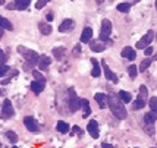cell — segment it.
Here are the masks:
<instances>
[{
    "mask_svg": "<svg viewBox=\"0 0 157 148\" xmlns=\"http://www.w3.org/2000/svg\"><path fill=\"white\" fill-rule=\"evenodd\" d=\"M107 106L110 107V110H112L113 116H115V117H117L119 120L126 119V116H128V113H126V108H125V106H123V103L121 101V98H119L117 95H115L113 93H110V94L107 95Z\"/></svg>",
    "mask_w": 157,
    "mask_h": 148,
    "instance_id": "1",
    "label": "cell"
},
{
    "mask_svg": "<svg viewBox=\"0 0 157 148\" xmlns=\"http://www.w3.org/2000/svg\"><path fill=\"white\" fill-rule=\"evenodd\" d=\"M18 51H19V54H22V57H24L28 63H31V65H37V63H38L40 54L37 53V51L31 50V48L24 47V46H19V47H18Z\"/></svg>",
    "mask_w": 157,
    "mask_h": 148,
    "instance_id": "2",
    "label": "cell"
},
{
    "mask_svg": "<svg viewBox=\"0 0 157 148\" xmlns=\"http://www.w3.org/2000/svg\"><path fill=\"white\" fill-rule=\"evenodd\" d=\"M110 34H112V22H110L109 19H103L101 22V29H100V41H106V43H112V41L109 40Z\"/></svg>",
    "mask_w": 157,
    "mask_h": 148,
    "instance_id": "3",
    "label": "cell"
},
{
    "mask_svg": "<svg viewBox=\"0 0 157 148\" xmlns=\"http://www.w3.org/2000/svg\"><path fill=\"white\" fill-rule=\"evenodd\" d=\"M68 93H69V100H68L69 110H71V112H76L78 108L81 107V100L76 97V93L74 88H69Z\"/></svg>",
    "mask_w": 157,
    "mask_h": 148,
    "instance_id": "4",
    "label": "cell"
},
{
    "mask_svg": "<svg viewBox=\"0 0 157 148\" xmlns=\"http://www.w3.org/2000/svg\"><path fill=\"white\" fill-rule=\"evenodd\" d=\"M15 115V110H13V106H12V103L9 100H5L3 101V106H2V119H5V120H7V119H10L12 116Z\"/></svg>",
    "mask_w": 157,
    "mask_h": 148,
    "instance_id": "5",
    "label": "cell"
},
{
    "mask_svg": "<svg viewBox=\"0 0 157 148\" xmlns=\"http://www.w3.org/2000/svg\"><path fill=\"white\" fill-rule=\"evenodd\" d=\"M154 38V31H148V32L145 34L144 37H141V40L137 43V48L138 50H145L147 47H150V43L153 41Z\"/></svg>",
    "mask_w": 157,
    "mask_h": 148,
    "instance_id": "6",
    "label": "cell"
},
{
    "mask_svg": "<svg viewBox=\"0 0 157 148\" xmlns=\"http://www.w3.org/2000/svg\"><path fill=\"white\" fill-rule=\"evenodd\" d=\"M31 0H15L13 3L7 5V9H18V10H25L29 6Z\"/></svg>",
    "mask_w": 157,
    "mask_h": 148,
    "instance_id": "7",
    "label": "cell"
},
{
    "mask_svg": "<svg viewBox=\"0 0 157 148\" xmlns=\"http://www.w3.org/2000/svg\"><path fill=\"white\" fill-rule=\"evenodd\" d=\"M24 125H25V128H27L29 132H37V131H38V125H37V122H35L34 117H31V116H27V117L24 119Z\"/></svg>",
    "mask_w": 157,
    "mask_h": 148,
    "instance_id": "8",
    "label": "cell"
},
{
    "mask_svg": "<svg viewBox=\"0 0 157 148\" xmlns=\"http://www.w3.org/2000/svg\"><path fill=\"white\" fill-rule=\"evenodd\" d=\"M87 131L90 132V135L94 138V139H97L98 136H100V134H98V123H97L96 120H90L88 125H87Z\"/></svg>",
    "mask_w": 157,
    "mask_h": 148,
    "instance_id": "9",
    "label": "cell"
},
{
    "mask_svg": "<svg viewBox=\"0 0 157 148\" xmlns=\"http://www.w3.org/2000/svg\"><path fill=\"white\" fill-rule=\"evenodd\" d=\"M74 27H75V22H74V21L65 19L60 25H59V31H60V32H71V31L74 29Z\"/></svg>",
    "mask_w": 157,
    "mask_h": 148,
    "instance_id": "10",
    "label": "cell"
},
{
    "mask_svg": "<svg viewBox=\"0 0 157 148\" xmlns=\"http://www.w3.org/2000/svg\"><path fill=\"white\" fill-rule=\"evenodd\" d=\"M121 54H122V57L128 59V60H135V59H137V51L132 47H125Z\"/></svg>",
    "mask_w": 157,
    "mask_h": 148,
    "instance_id": "11",
    "label": "cell"
},
{
    "mask_svg": "<svg viewBox=\"0 0 157 148\" xmlns=\"http://www.w3.org/2000/svg\"><path fill=\"white\" fill-rule=\"evenodd\" d=\"M103 70H104V75H106V78H107L109 81H112V82H115V84H117V81H119V79H117V76L113 74L112 70H110V67L106 65V62H104V60H103Z\"/></svg>",
    "mask_w": 157,
    "mask_h": 148,
    "instance_id": "12",
    "label": "cell"
},
{
    "mask_svg": "<svg viewBox=\"0 0 157 148\" xmlns=\"http://www.w3.org/2000/svg\"><path fill=\"white\" fill-rule=\"evenodd\" d=\"M94 98H96L97 104H98V107L100 108L107 107V95L106 94H103V93H97V94L94 95Z\"/></svg>",
    "mask_w": 157,
    "mask_h": 148,
    "instance_id": "13",
    "label": "cell"
},
{
    "mask_svg": "<svg viewBox=\"0 0 157 148\" xmlns=\"http://www.w3.org/2000/svg\"><path fill=\"white\" fill-rule=\"evenodd\" d=\"M90 48H91L93 51H96V53H100V51H103V50L106 48V44H104V43H101L100 40L90 41Z\"/></svg>",
    "mask_w": 157,
    "mask_h": 148,
    "instance_id": "14",
    "label": "cell"
},
{
    "mask_svg": "<svg viewBox=\"0 0 157 148\" xmlns=\"http://www.w3.org/2000/svg\"><path fill=\"white\" fill-rule=\"evenodd\" d=\"M93 38V29L90 27H85L81 34V43H90Z\"/></svg>",
    "mask_w": 157,
    "mask_h": 148,
    "instance_id": "15",
    "label": "cell"
},
{
    "mask_svg": "<svg viewBox=\"0 0 157 148\" xmlns=\"http://www.w3.org/2000/svg\"><path fill=\"white\" fill-rule=\"evenodd\" d=\"M44 85H46L44 81H33L31 82V89H33L34 94H40L41 91L44 89Z\"/></svg>",
    "mask_w": 157,
    "mask_h": 148,
    "instance_id": "16",
    "label": "cell"
},
{
    "mask_svg": "<svg viewBox=\"0 0 157 148\" xmlns=\"http://www.w3.org/2000/svg\"><path fill=\"white\" fill-rule=\"evenodd\" d=\"M50 63H52V59L47 57V56H40V59H38V67H40L41 70H46L48 66H50Z\"/></svg>",
    "mask_w": 157,
    "mask_h": 148,
    "instance_id": "17",
    "label": "cell"
},
{
    "mask_svg": "<svg viewBox=\"0 0 157 148\" xmlns=\"http://www.w3.org/2000/svg\"><path fill=\"white\" fill-rule=\"evenodd\" d=\"M91 63H93V70H91V76L93 78H98L100 75H101V69H100V66H98V62H97V59H91Z\"/></svg>",
    "mask_w": 157,
    "mask_h": 148,
    "instance_id": "18",
    "label": "cell"
},
{
    "mask_svg": "<svg viewBox=\"0 0 157 148\" xmlns=\"http://www.w3.org/2000/svg\"><path fill=\"white\" fill-rule=\"evenodd\" d=\"M81 107H82V116L84 117H88L90 115H91V107H90V103H88V100L87 98H82L81 100Z\"/></svg>",
    "mask_w": 157,
    "mask_h": 148,
    "instance_id": "19",
    "label": "cell"
},
{
    "mask_svg": "<svg viewBox=\"0 0 157 148\" xmlns=\"http://www.w3.org/2000/svg\"><path fill=\"white\" fill-rule=\"evenodd\" d=\"M157 120V113H154V112H148V113H145V116H144V123L145 125H154V122Z\"/></svg>",
    "mask_w": 157,
    "mask_h": 148,
    "instance_id": "20",
    "label": "cell"
},
{
    "mask_svg": "<svg viewBox=\"0 0 157 148\" xmlns=\"http://www.w3.org/2000/svg\"><path fill=\"white\" fill-rule=\"evenodd\" d=\"M38 28H40V32L43 34V35H50L52 31H53L52 25H48L46 22H40V24H38Z\"/></svg>",
    "mask_w": 157,
    "mask_h": 148,
    "instance_id": "21",
    "label": "cell"
},
{
    "mask_svg": "<svg viewBox=\"0 0 157 148\" xmlns=\"http://www.w3.org/2000/svg\"><path fill=\"white\" fill-rule=\"evenodd\" d=\"M53 56H55L56 60H62L63 57H65V53H66V50H65V47H56L53 48Z\"/></svg>",
    "mask_w": 157,
    "mask_h": 148,
    "instance_id": "22",
    "label": "cell"
},
{
    "mask_svg": "<svg viewBox=\"0 0 157 148\" xmlns=\"http://www.w3.org/2000/svg\"><path fill=\"white\" fill-rule=\"evenodd\" d=\"M56 128H57V131H59L60 134H68V132H69V125L66 123V122H63V120L57 122Z\"/></svg>",
    "mask_w": 157,
    "mask_h": 148,
    "instance_id": "23",
    "label": "cell"
},
{
    "mask_svg": "<svg viewBox=\"0 0 157 148\" xmlns=\"http://www.w3.org/2000/svg\"><path fill=\"white\" fill-rule=\"evenodd\" d=\"M0 27L3 28V29H9V31H12V29H13V25L9 22V19L3 18L2 15H0Z\"/></svg>",
    "mask_w": 157,
    "mask_h": 148,
    "instance_id": "24",
    "label": "cell"
},
{
    "mask_svg": "<svg viewBox=\"0 0 157 148\" xmlns=\"http://www.w3.org/2000/svg\"><path fill=\"white\" fill-rule=\"evenodd\" d=\"M151 57H145L143 62H141V65H140V67H138V70L140 72H145L148 67H150V65H151Z\"/></svg>",
    "mask_w": 157,
    "mask_h": 148,
    "instance_id": "25",
    "label": "cell"
},
{
    "mask_svg": "<svg viewBox=\"0 0 157 148\" xmlns=\"http://www.w3.org/2000/svg\"><path fill=\"white\" fill-rule=\"evenodd\" d=\"M117 97L121 98L122 103H131V101H132V95H131L129 93H126V91H121V93L117 94Z\"/></svg>",
    "mask_w": 157,
    "mask_h": 148,
    "instance_id": "26",
    "label": "cell"
},
{
    "mask_svg": "<svg viewBox=\"0 0 157 148\" xmlns=\"http://www.w3.org/2000/svg\"><path fill=\"white\" fill-rule=\"evenodd\" d=\"M147 103H148V101H145V100H143V98L137 97V100L134 101V108H135V110H138V108H143V107H145V106H147Z\"/></svg>",
    "mask_w": 157,
    "mask_h": 148,
    "instance_id": "27",
    "label": "cell"
},
{
    "mask_svg": "<svg viewBox=\"0 0 157 148\" xmlns=\"http://www.w3.org/2000/svg\"><path fill=\"white\" fill-rule=\"evenodd\" d=\"M138 97L145 101H148V91H147V87H145V85H141V87H140V94H138Z\"/></svg>",
    "mask_w": 157,
    "mask_h": 148,
    "instance_id": "28",
    "label": "cell"
},
{
    "mask_svg": "<svg viewBox=\"0 0 157 148\" xmlns=\"http://www.w3.org/2000/svg\"><path fill=\"white\" fill-rule=\"evenodd\" d=\"M116 9L119 10V12H123V13H128V12L131 10V5H129V3H119Z\"/></svg>",
    "mask_w": 157,
    "mask_h": 148,
    "instance_id": "29",
    "label": "cell"
},
{
    "mask_svg": "<svg viewBox=\"0 0 157 148\" xmlns=\"http://www.w3.org/2000/svg\"><path fill=\"white\" fill-rule=\"evenodd\" d=\"M6 138L12 142V144H16V142H18V135L15 134L13 131H7V132H6Z\"/></svg>",
    "mask_w": 157,
    "mask_h": 148,
    "instance_id": "30",
    "label": "cell"
},
{
    "mask_svg": "<svg viewBox=\"0 0 157 148\" xmlns=\"http://www.w3.org/2000/svg\"><path fill=\"white\" fill-rule=\"evenodd\" d=\"M128 74H129V76L132 79H135L137 75H138V67L135 66V65H131V66L128 67Z\"/></svg>",
    "mask_w": 157,
    "mask_h": 148,
    "instance_id": "31",
    "label": "cell"
},
{
    "mask_svg": "<svg viewBox=\"0 0 157 148\" xmlns=\"http://www.w3.org/2000/svg\"><path fill=\"white\" fill-rule=\"evenodd\" d=\"M148 104H150L151 112L157 113V97H151L150 100H148Z\"/></svg>",
    "mask_w": 157,
    "mask_h": 148,
    "instance_id": "32",
    "label": "cell"
},
{
    "mask_svg": "<svg viewBox=\"0 0 157 148\" xmlns=\"http://www.w3.org/2000/svg\"><path fill=\"white\" fill-rule=\"evenodd\" d=\"M144 131H145V134H148V135H154V126L153 125H144Z\"/></svg>",
    "mask_w": 157,
    "mask_h": 148,
    "instance_id": "33",
    "label": "cell"
},
{
    "mask_svg": "<svg viewBox=\"0 0 157 148\" xmlns=\"http://www.w3.org/2000/svg\"><path fill=\"white\" fill-rule=\"evenodd\" d=\"M82 53V48H81V46H79V44H76L75 47H74V50H72V54H74V56H75V57H78V56H79V54Z\"/></svg>",
    "mask_w": 157,
    "mask_h": 148,
    "instance_id": "34",
    "label": "cell"
},
{
    "mask_svg": "<svg viewBox=\"0 0 157 148\" xmlns=\"http://www.w3.org/2000/svg\"><path fill=\"white\" fill-rule=\"evenodd\" d=\"M6 62H7V54L0 48V63H2V65H5Z\"/></svg>",
    "mask_w": 157,
    "mask_h": 148,
    "instance_id": "35",
    "label": "cell"
},
{
    "mask_svg": "<svg viewBox=\"0 0 157 148\" xmlns=\"http://www.w3.org/2000/svg\"><path fill=\"white\" fill-rule=\"evenodd\" d=\"M47 3H48V0H38V2L35 3V7H37V9H43Z\"/></svg>",
    "mask_w": 157,
    "mask_h": 148,
    "instance_id": "36",
    "label": "cell"
},
{
    "mask_svg": "<svg viewBox=\"0 0 157 148\" xmlns=\"http://www.w3.org/2000/svg\"><path fill=\"white\" fill-rule=\"evenodd\" d=\"M7 72H9V66H6V65H0V78H2L3 75H6Z\"/></svg>",
    "mask_w": 157,
    "mask_h": 148,
    "instance_id": "37",
    "label": "cell"
},
{
    "mask_svg": "<svg viewBox=\"0 0 157 148\" xmlns=\"http://www.w3.org/2000/svg\"><path fill=\"white\" fill-rule=\"evenodd\" d=\"M33 75L35 76V81H44V79H43V75H41L40 72H37V70H33Z\"/></svg>",
    "mask_w": 157,
    "mask_h": 148,
    "instance_id": "38",
    "label": "cell"
},
{
    "mask_svg": "<svg viewBox=\"0 0 157 148\" xmlns=\"http://www.w3.org/2000/svg\"><path fill=\"white\" fill-rule=\"evenodd\" d=\"M153 51H154V50H153V47L150 46V47L145 48V51H144V53H145V56H147V57H150L151 54H153Z\"/></svg>",
    "mask_w": 157,
    "mask_h": 148,
    "instance_id": "39",
    "label": "cell"
},
{
    "mask_svg": "<svg viewBox=\"0 0 157 148\" xmlns=\"http://www.w3.org/2000/svg\"><path fill=\"white\" fill-rule=\"evenodd\" d=\"M74 134H78L79 136H81V135H82L81 128H78V126H74Z\"/></svg>",
    "mask_w": 157,
    "mask_h": 148,
    "instance_id": "40",
    "label": "cell"
},
{
    "mask_svg": "<svg viewBox=\"0 0 157 148\" xmlns=\"http://www.w3.org/2000/svg\"><path fill=\"white\" fill-rule=\"evenodd\" d=\"M101 148H115V147H112L110 144H106V142H103V144H101Z\"/></svg>",
    "mask_w": 157,
    "mask_h": 148,
    "instance_id": "41",
    "label": "cell"
},
{
    "mask_svg": "<svg viewBox=\"0 0 157 148\" xmlns=\"http://www.w3.org/2000/svg\"><path fill=\"white\" fill-rule=\"evenodd\" d=\"M9 82H10V78H9V79H3L2 84H3V85H6V84H9Z\"/></svg>",
    "mask_w": 157,
    "mask_h": 148,
    "instance_id": "42",
    "label": "cell"
},
{
    "mask_svg": "<svg viewBox=\"0 0 157 148\" xmlns=\"http://www.w3.org/2000/svg\"><path fill=\"white\" fill-rule=\"evenodd\" d=\"M47 21H53V15H52V13L47 15Z\"/></svg>",
    "mask_w": 157,
    "mask_h": 148,
    "instance_id": "43",
    "label": "cell"
},
{
    "mask_svg": "<svg viewBox=\"0 0 157 148\" xmlns=\"http://www.w3.org/2000/svg\"><path fill=\"white\" fill-rule=\"evenodd\" d=\"M2 37H3V28L0 27V38H2Z\"/></svg>",
    "mask_w": 157,
    "mask_h": 148,
    "instance_id": "44",
    "label": "cell"
},
{
    "mask_svg": "<svg viewBox=\"0 0 157 148\" xmlns=\"http://www.w3.org/2000/svg\"><path fill=\"white\" fill-rule=\"evenodd\" d=\"M151 60H157V54H154V56L151 57Z\"/></svg>",
    "mask_w": 157,
    "mask_h": 148,
    "instance_id": "45",
    "label": "cell"
},
{
    "mask_svg": "<svg viewBox=\"0 0 157 148\" xmlns=\"http://www.w3.org/2000/svg\"><path fill=\"white\" fill-rule=\"evenodd\" d=\"M0 5H5V0H0Z\"/></svg>",
    "mask_w": 157,
    "mask_h": 148,
    "instance_id": "46",
    "label": "cell"
},
{
    "mask_svg": "<svg viewBox=\"0 0 157 148\" xmlns=\"http://www.w3.org/2000/svg\"><path fill=\"white\" fill-rule=\"evenodd\" d=\"M103 0H97V3H98V5H100V3H101Z\"/></svg>",
    "mask_w": 157,
    "mask_h": 148,
    "instance_id": "47",
    "label": "cell"
},
{
    "mask_svg": "<svg viewBox=\"0 0 157 148\" xmlns=\"http://www.w3.org/2000/svg\"><path fill=\"white\" fill-rule=\"evenodd\" d=\"M0 94H3V91H2V89H0Z\"/></svg>",
    "mask_w": 157,
    "mask_h": 148,
    "instance_id": "48",
    "label": "cell"
},
{
    "mask_svg": "<svg viewBox=\"0 0 157 148\" xmlns=\"http://www.w3.org/2000/svg\"><path fill=\"white\" fill-rule=\"evenodd\" d=\"M156 9H157V2H156Z\"/></svg>",
    "mask_w": 157,
    "mask_h": 148,
    "instance_id": "49",
    "label": "cell"
},
{
    "mask_svg": "<svg viewBox=\"0 0 157 148\" xmlns=\"http://www.w3.org/2000/svg\"><path fill=\"white\" fill-rule=\"evenodd\" d=\"M13 148H18V147H13Z\"/></svg>",
    "mask_w": 157,
    "mask_h": 148,
    "instance_id": "50",
    "label": "cell"
},
{
    "mask_svg": "<svg viewBox=\"0 0 157 148\" xmlns=\"http://www.w3.org/2000/svg\"><path fill=\"white\" fill-rule=\"evenodd\" d=\"M156 38H157V35H156Z\"/></svg>",
    "mask_w": 157,
    "mask_h": 148,
    "instance_id": "51",
    "label": "cell"
},
{
    "mask_svg": "<svg viewBox=\"0 0 157 148\" xmlns=\"http://www.w3.org/2000/svg\"><path fill=\"white\" fill-rule=\"evenodd\" d=\"M151 148H154V147H151Z\"/></svg>",
    "mask_w": 157,
    "mask_h": 148,
    "instance_id": "52",
    "label": "cell"
}]
</instances>
